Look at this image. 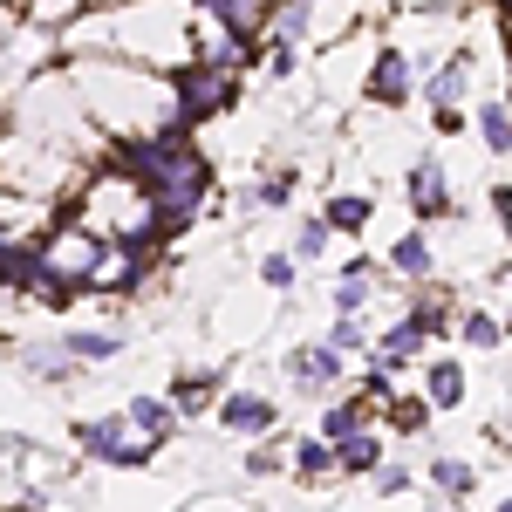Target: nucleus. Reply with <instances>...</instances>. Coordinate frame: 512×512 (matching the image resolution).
<instances>
[{
  "label": "nucleus",
  "instance_id": "c85d7f7f",
  "mask_svg": "<svg viewBox=\"0 0 512 512\" xmlns=\"http://www.w3.org/2000/svg\"><path fill=\"white\" fill-rule=\"evenodd\" d=\"M274 472H287V458H280L274 431H267L260 444H253V451H246V478H274Z\"/></svg>",
  "mask_w": 512,
  "mask_h": 512
},
{
  "label": "nucleus",
  "instance_id": "2eb2a0df",
  "mask_svg": "<svg viewBox=\"0 0 512 512\" xmlns=\"http://www.w3.org/2000/svg\"><path fill=\"white\" fill-rule=\"evenodd\" d=\"M219 403V369H185V376H171V410L178 417H205Z\"/></svg>",
  "mask_w": 512,
  "mask_h": 512
},
{
  "label": "nucleus",
  "instance_id": "4be33fe9",
  "mask_svg": "<svg viewBox=\"0 0 512 512\" xmlns=\"http://www.w3.org/2000/svg\"><path fill=\"white\" fill-rule=\"evenodd\" d=\"M267 35H274V41H294V48H301V41L315 35V0H274V21H267Z\"/></svg>",
  "mask_w": 512,
  "mask_h": 512
},
{
  "label": "nucleus",
  "instance_id": "4c0bfd02",
  "mask_svg": "<svg viewBox=\"0 0 512 512\" xmlns=\"http://www.w3.org/2000/svg\"><path fill=\"white\" fill-rule=\"evenodd\" d=\"M506 110H512V96H506Z\"/></svg>",
  "mask_w": 512,
  "mask_h": 512
},
{
  "label": "nucleus",
  "instance_id": "473e14b6",
  "mask_svg": "<svg viewBox=\"0 0 512 512\" xmlns=\"http://www.w3.org/2000/svg\"><path fill=\"white\" fill-rule=\"evenodd\" d=\"M431 130H437V137H451V130H465V117H458V103H431Z\"/></svg>",
  "mask_w": 512,
  "mask_h": 512
},
{
  "label": "nucleus",
  "instance_id": "5701e85b",
  "mask_svg": "<svg viewBox=\"0 0 512 512\" xmlns=\"http://www.w3.org/2000/svg\"><path fill=\"white\" fill-rule=\"evenodd\" d=\"M424 396H431V410H458L465 403V369L444 355V362H431L424 369Z\"/></svg>",
  "mask_w": 512,
  "mask_h": 512
},
{
  "label": "nucleus",
  "instance_id": "f8f14e48",
  "mask_svg": "<svg viewBox=\"0 0 512 512\" xmlns=\"http://www.w3.org/2000/svg\"><path fill=\"white\" fill-rule=\"evenodd\" d=\"M376 465H383V431H376V424H362V431L335 437V472H349V478H369Z\"/></svg>",
  "mask_w": 512,
  "mask_h": 512
},
{
  "label": "nucleus",
  "instance_id": "f3484780",
  "mask_svg": "<svg viewBox=\"0 0 512 512\" xmlns=\"http://www.w3.org/2000/svg\"><path fill=\"white\" fill-rule=\"evenodd\" d=\"M390 274H403V280H431V267H437V253H431V233H403L390 246V260H383Z\"/></svg>",
  "mask_w": 512,
  "mask_h": 512
},
{
  "label": "nucleus",
  "instance_id": "7c9ffc66",
  "mask_svg": "<svg viewBox=\"0 0 512 512\" xmlns=\"http://www.w3.org/2000/svg\"><path fill=\"white\" fill-rule=\"evenodd\" d=\"M328 342H335L342 355H362V349H369V335H362V321H355V315H335V321H328Z\"/></svg>",
  "mask_w": 512,
  "mask_h": 512
},
{
  "label": "nucleus",
  "instance_id": "0eeeda50",
  "mask_svg": "<svg viewBox=\"0 0 512 512\" xmlns=\"http://www.w3.org/2000/svg\"><path fill=\"white\" fill-rule=\"evenodd\" d=\"M192 7H198V21H212L226 35H246V41H260L267 21H274V0H192Z\"/></svg>",
  "mask_w": 512,
  "mask_h": 512
},
{
  "label": "nucleus",
  "instance_id": "1a4fd4ad",
  "mask_svg": "<svg viewBox=\"0 0 512 512\" xmlns=\"http://www.w3.org/2000/svg\"><path fill=\"white\" fill-rule=\"evenodd\" d=\"M403 192H410V212H417L424 226L451 212V185H444V171H437L431 158H417V164H410V178H403Z\"/></svg>",
  "mask_w": 512,
  "mask_h": 512
},
{
  "label": "nucleus",
  "instance_id": "aec40b11",
  "mask_svg": "<svg viewBox=\"0 0 512 512\" xmlns=\"http://www.w3.org/2000/svg\"><path fill=\"white\" fill-rule=\"evenodd\" d=\"M321 219H328V233H362V226L376 219V198L369 192H335L321 205Z\"/></svg>",
  "mask_w": 512,
  "mask_h": 512
},
{
  "label": "nucleus",
  "instance_id": "9d476101",
  "mask_svg": "<svg viewBox=\"0 0 512 512\" xmlns=\"http://www.w3.org/2000/svg\"><path fill=\"white\" fill-rule=\"evenodd\" d=\"M376 274H383V260H349L342 274H335V287H328V301H335V315H362V301L376 294Z\"/></svg>",
  "mask_w": 512,
  "mask_h": 512
},
{
  "label": "nucleus",
  "instance_id": "72a5a7b5",
  "mask_svg": "<svg viewBox=\"0 0 512 512\" xmlns=\"http://www.w3.org/2000/svg\"><path fill=\"white\" fill-rule=\"evenodd\" d=\"M492 212H499V226L512 233V192H506V185H492Z\"/></svg>",
  "mask_w": 512,
  "mask_h": 512
},
{
  "label": "nucleus",
  "instance_id": "bb28decb",
  "mask_svg": "<svg viewBox=\"0 0 512 512\" xmlns=\"http://www.w3.org/2000/svg\"><path fill=\"white\" fill-rule=\"evenodd\" d=\"M253 205H260V212H280V205H294V171H267V178L253 185Z\"/></svg>",
  "mask_w": 512,
  "mask_h": 512
},
{
  "label": "nucleus",
  "instance_id": "b1692460",
  "mask_svg": "<svg viewBox=\"0 0 512 512\" xmlns=\"http://www.w3.org/2000/svg\"><path fill=\"white\" fill-rule=\"evenodd\" d=\"M383 410H390V431L396 437H417L424 424H431V396H390Z\"/></svg>",
  "mask_w": 512,
  "mask_h": 512
},
{
  "label": "nucleus",
  "instance_id": "9b49d317",
  "mask_svg": "<svg viewBox=\"0 0 512 512\" xmlns=\"http://www.w3.org/2000/svg\"><path fill=\"white\" fill-rule=\"evenodd\" d=\"M123 417H130V431H144L158 451L178 437V410H171V396H130V403H123Z\"/></svg>",
  "mask_w": 512,
  "mask_h": 512
},
{
  "label": "nucleus",
  "instance_id": "a211bd4d",
  "mask_svg": "<svg viewBox=\"0 0 512 512\" xmlns=\"http://www.w3.org/2000/svg\"><path fill=\"white\" fill-rule=\"evenodd\" d=\"M62 349L76 355L82 369H96V362H117L123 355V335L117 328H76V335H62Z\"/></svg>",
  "mask_w": 512,
  "mask_h": 512
},
{
  "label": "nucleus",
  "instance_id": "4468645a",
  "mask_svg": "<svg viewBox=\"0 0 512 512\" xmlns=\"http://www.w3.org/2000/svg\"><path fill=\"white\" fill-rule=\"evenodd\" d=\"M417 89H424L431 103H465V89H472V62H465V55H444V62H431V69L417 76Z\"/></svg>",
  "mask_w": 512,
  "mask_h": 512
},
{
  "label": "nucleus",
  "instance_id": "ddd939ff",
  "mask_svg": "<svg viewBox=\"0 0 512 512\" xmlns=\"http://www.w3.org/2000/svg\"><path fill=\"white\" fill-rule=\"evenodd\" d=\"M21 369H28L35 383H55V390L82 376V362H76L69 349H62V342H55V349H48V342H21Z\"/></svg>",
  "mask_w": 512,
  "mask_h": 512
},
{
  "label": "nucleus",
  "instance_id": "58836bf2",
  "mask_svg": "<svg viewBox=\"0 0 512 512\" xmlns=\"http://www.w3.org/2000/svg\"><path fill=\"white\" fill-rule=\"evenodd\" d=\"M506 328H512V321H506Z\"/></svg>",
  "mask_w": 512,
  "mask_h": 512
},
{
  "label": "nucleus",
  "instance_id": "412c9836",
  "mask_svg": "<svg viewBox=\"0 0 512 512\" xmlns=\"http://www.w3.org/2000/svg\"><path fill=\"white\" fill-rule=\"evenodd\" d=\"M424 478H431V492H437V499H472V485H478V472L465 465V458H451V451H437Z\"/></svg>",
  "mask_w": 512,
  "mask_h": 512
},
{
  "label": "nucleus",
  "instance_id": "f03ea898",
  "mask_svg": "<svg viewBox=\"0 0 512 512\" xmlns=\"http://www.w3.org/2000/svg\"><path fill=\"white\" fill-rule=\"evenodd\" d=\"M164 89H171V110H164V123L192 137L198 123H219L226 110H233L239 76L226 69V62H212L205 48H192V55H178V62L164 69Z\"/></svg>",
  "mask_w": 512,
  "mask_h": 512
},
{
  "label": "nucleus",
  "instance_id": "c756f323",
  "mask_svg": "<svg viewBox=\"0 0 512 512\" xmlns=\"http://www.w3.org/2000/svg\"><path fill=\"white\" fill-rule=\"evenodd\" d=\"M294 274H301V260H294V253H267V260H260V287H274V294H287Z\"/></svg>",
  "mask_w": 512,
  "mask_h": 512
},
{
  "label": "nucleus",
  "instance_id": "f704fd0d",
  "mask_svg": "<svg viewBox=\"0 0 512 512\" xmlns=\"http://www.w3.org/2000/svg\"><path fill=\"white\" fill-rule=\"evenodd\" d=\"M492 7H499V21H512V0H492Z\"/></svg>",
  "mask_w": 512,
  "mask_h": 512
},
{
  "label": "nucleus",
  "instance_id": "393cba45",
  "mask_svg": "<svg viewBox=\"0 0 512 512\" xmlns=\"http://www.w3.org/2000/svg\"><path fill=\"white\" fill-rule=\"evenodd\" d=\"M478 137H485L492 158H506V151H512V110H506V103H485V110H478Z\"/></svg>",
  "mask_w": 512,
  "mask_h": 512
},
{
  "label": "nucleus",
  "instance_id": "6ab92c4d",
  "mask_svg": "<svg viewBox=\"0 0 512 512\" xmlns=\"http://www.w3.org/2000/svg\"><path fill=\"white\" fill-rule=\"evenodd\" d=\"M369 417H376L369 396H335V403L321 396V437H349V431H362Z\"/></svg>",
  "mask_w": 512,
  "mask_h": 512
},
{
  "label": "nucleus",
  "instance_id": "e433bc0d",
  "mask_svg": "<svg viewBox=\"0 0 512 512\" xmlns=\"http://www.w3.org/2000/svg\"><path fill=\"white\" fill-rule=\"evenodd\" d=\"M14 7H28V0H14Z\"/></svg>",
  "mask_w": 512,
  "mask_h": 512
},
{
  "label": "nucleus",
  "instance_id": "20e7f679",
  "mask_svg": "<svg viewBox=\"0 0 512 512\" xmlns=\"http://www.w3.org/2000/svg\"><path fill=\"white\" fill-rule=\"evenodd\" d=\"M342 362H349V355L335 349L328 335H321V342H301V349L287 355V383H294L301 396H315V403H321V396L342 383Z\"/></svg>",
  "mask_w": 512,
  "mask_h": 512
},
{
  "label": "nucleus",
  "instance_id": "423d86ee",
  "mask_svg": "<svg viewBox=\"0 0 512 512\" xmlns=\"http://www.w3.org/2000/svg\"><path fill=\"white\" fill-rule=\"evenodd\" d=\"M280 424V403L274 396H260V390H219V431H233V437H267Z\"/></svg>",
  "mask_w": 512,
  "mask_h": 512
},
{
  "label": "nucleus",
  "instance_id": "2f4dec72",
  "mask_svg": "<svg viewBox=\"0 0 512 512\" xmlns=\"http://www.w3.org/2000/svg\"><path fill=\"white\" fill-rule=\"evenodd\" d=\"M369 478H376V492H390V499H396V492H410V472H403V465H390V458H383Z\"/></svg>",
  "mask_w": 512,
  "mask_h": 512
},
{
  "label": "nucleus",
  "instance_id": "cd10ccee",
  "mask_svg": "<svg viewBox=\"0 0 512 512\" xmlns=\"http://www.w3.org/2000/svg\"><path fill=\"white\" fill-rule=\"evenodd\" d=\"M321 253H328V219H301V233H294V260H301V267H308V260H321Z\"/></svg>",
  "mask_w": 512,
  "mask_h": 512
},
{
  "label": "nucleus",
  "instance_id": "39448f33",
  "mask_svg": "<svg viewBox=\"0 0 512 512\" xmlns=\"http://www.w3.org/2000/svg\"><path fill=\"white\" fill-rule=\"evenodd\" d=\"M362 96L383 103V110H403V103L417 96V62H410L403 48H383V55L369 62V76H362Z\"/></svg>",
  "mask_w": 512,
  "mask_h": 512
},
{
  "label": "nucleus",
  "instance_id": "6e6552de",
  "mask_svg": "<svg viewBox=\"0 0 512 512\" xmlns=\"http://www.w3.org/2000/svg\"><path fill=\"white\" fill-rule=\"evenodd\" d=\"M41 274H48V239H7V253H0V287H7V294H35Z\"/></svg>",
  "mask_w": 512,
  "mask_h": 512
},
{
  "label": "nucleus",
  "instance_id": "f257e3e1",
  "mask_svg": "<svg viewBox=\"0 0 512 512\" xmlns=\"http://www.w3.org/2000/svg\"><path fill=\"white\" fill-rule=\"evenodd\" d=\"M144 205H151V226H158L164 246H171V239H185L198 226V212L212 205V158L198 151L192 137H185V144H171V158L158 164V178L144 185Z\"/></svg>",
  "mask_w": 512,
  "mask_h": 512
},
{
  "label": "nucleus",
  "instance_id": "c9c22d12",
  "mask_svg": "<svg viewBox=\"0 0 512 512\" xmlns=\"http://www.w3.org/2000/svg\"><path fill=\"white\" fill-rule=\"evenodd\" d=\"M499 28H506V62H512V21H499Z\"/></svg>",
  "mask_w": 512,
  "mask_h": 512
},
{
  "label": "nucleus",
  "instance_id": "7ed1b4c3",
  "mask_svg": "<svg viewBox=\"0 0 512 512\" xmlns=\"http://www.w3.org/2000/svg\"><path fill=\"white\" fill-rule=\"evenodd\" d=\"M76 444L96 458V465H117V472H144V465H151V451H158L144 431H130V417H82Z\"/></svg>",
  "mask_w": 512,
  "mask_h": 512
},
{
  "label": "nucleus",
  "instance_id": "a878e982",
  "mask_svg": "<svg viewBox=\"0 0 512 512\" xmlns=\"http://www.w3.org/2000/svg\"><path fill=\"white\" fill-rule=\"evenodd\" d=\"M458 342H472V349H499V342H506V321H492V315H458Z\"/></svg>",
  "mask_w": 512,
  "mask_h": 512
},
{
  "label": "nucleus",
  "instance_id": "dca6fc26",
  "mask_svg": "<svg viewBox=\"0 0 512 512\" xmlns=\"http://www.w3.org/2000/svg\"><path fill=\"white\" fill-rule=\"evenodd\" d=\"M287 472L301 478V485H321V478H335V437H301L294 444V458H287Z\"/></svg>",
  "mask_w": 512,
  "mask_h": 512
}]
</instances>
